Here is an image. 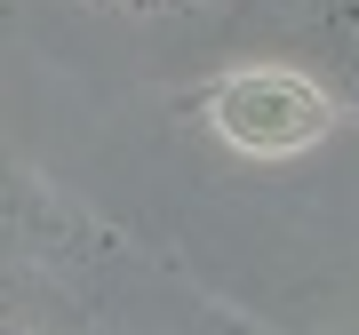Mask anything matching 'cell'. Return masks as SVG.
Listing matches in <instances>:
<instances>
[{"instance_id":"obj_1","label":"cell","mask_w":359,"mask_h":335,"mask_svg":"<svg viewBox=\"0 0 359 335\" xmlns=\"http://www.w3.org/2000/svg\"><path fill=\"white\" fill-rule=\"evenodd\" d=\"M208 128L248 160H295L335 128V96L295 64H231L208 88Z\"/></svg>"},{"instance_id":"obj_2","label":"cell","mask_w":359,"mask_h":335,"mask_svg":"<svg viewBox=\"0 0 359 335\" xmlns=\"http://www.w3.org/2000/svg\"><path fill=\"white\" fill-rule=\"evenodd\" d=\"M8 335H25V327H16V320H8Z\"/></svg>"}]
</instances>
